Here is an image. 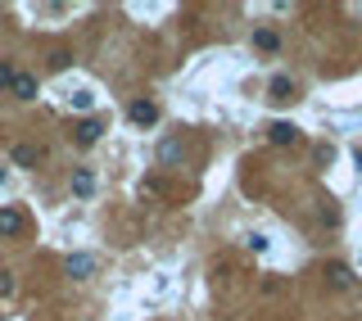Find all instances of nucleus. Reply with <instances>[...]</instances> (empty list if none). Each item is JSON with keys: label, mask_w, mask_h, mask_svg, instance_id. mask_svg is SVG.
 I'll use <instances>...</instances> for the list:
<instances>
[{"label": "nucleus", "mask_w": 362, "mask_h": 321, "mask_svg": "<svg viewBox=\"0 0 362 321\" xmlns=\"http://www.w3.org/2000/svg\"><path fill=\"white\" fill-rule=\"evenodd\" d=\"M45 163V149L41 145H27V140H18L14 145V167H41Z\"/></svg>", "instance_id": "obj_1"}, {"label": "nucleus", "mask_w": 362, "mask_h": 321, "mask_svg": "<svg viewBox=\"0 0 362 321\" xmlns=\"http://www.w3.org/2000/svg\"><path fill=\"white\" fill-rule=\"evenodd\" d=\"M127 118L136 122V127H154V122H159V109L150 105V100H136V105L127 109Z\"/></svg>", "instance_id": "obj_2"}, {"label": "nucleus", "mask_w": 362, "mask_h": 321, "mask_svg": "<svg viewBox=\"0 0 362 321\" xmlns=\"http://www.w3.org/2000/svg\"><path fill=\"white\" fill-rule=\"evenodd\" d=\"M100 136H104V122H100V118H87V122H78V136H73V140L87 149V145H95Z\"/></svg>", "instance_id": "obj_3"}, {"label": "nucleus", "mask_w": 362, "mask_h": 321, "mask_svg": "<svg viewBox=\"0 0 362 321\" xmlns=\"http://www.w3.org/2000/svg\"><path fill=\"white\" fill-rule=\"evenodd\" d=\"M64 271H68L73 281H87L91 271H95V258H87V253H73V258L64 262Z\"/></svg>", "instance_id": "obj_4"}, {"label": "nucleus", "mask_w": 362, "mask_h": 321, "mask_svg": "<svg viewBox=\"0 0 362 321\" xmlns=\"http://www.w3.org/2000/svg\"><path fill=\"white\" fill-rule=\"evenodd\" d=\"M23 226H27V217L18 209H0V235H23Z\"/></svg>", "instance_id": "obj_5"}, {"label": "nucleus", "mask_w": 362, "mask_h": 321, "mask_svg": "<svg viewBox=\"0 0 362 321\" xmlns=\"http://www.w3.org/2000/svg\"><path fill=\"white\" fill-rule=\"evenodd\" d=\"M9 91H14L18 100H32V96H36V77H32V73H14V82H9Z\"/></svg>", "instance_id": "obj_6"}, {"label": "nucleus", "mask_w": 362, "mask_h": 321, "mask_svg": "<svg viewBox=\"0 0 362 321\" xmlns=\"http://www.w3.org/2000/svg\"><path fill=\"white\" fill-rule=\"evenodd\" d=\"M294 136H299V127H294V122H272V127H268V140H272V145H290Z\"/></svg>", "instance_id": "obj_7"}, {"label": "nucleus", "mask_w": 362, "mask_h": 321, "mask_svg": "<svg viewBox=\"0 0 362 321\" xmlns=\"http://www.w3.org/2000/svg\"><path fill=\"white\" fill-rule=\"evenodd\" d=\"M73 195H78V200H91L95 195V172H87V167L73 172Z\"/></svg>", "instance_id": "obj_8"}, {"label": "nucleus", "mask_w": 362, "mask_h": 321, "mask_svg": "<svg viewBox=\"0 0 362 321\" xmlns=\"http://www.w3.org/2000/svg\"><path fill=\"white\" fill-rule=\"evenodd\" d=\"M254 45H259L263 54H276V50H281V36H276L272 27H259V32H254Z\"/></svg>", "instance_id": "obj_9"}, {"label": "nucleus", "mask_w": 362, "mask_h": 321, "mask_svg": "<svg viewBox=\"0 0 362 321\" xmlns=\"http://www.w3.org/2000/svg\"><path fill=\"white\" fill-rule=\"evenodd\" d=\"M272 100H294V82L290 77H272Z\"/></svg>", "instance_id": "obj_10"}, {"label": "nucleus", "mask_w": 362, "mask_h": 321, "mask_svg": "<svg viewBox=\"0 0 362 321\" xmlns=\"http://www.w3.org/2000/svg\"><path fill=\"white\" fill-rule=\"evenodd\" d=\"M95 105V96H91V91H73V109H78V113H87Z\"/></svg>", "instance_id": "obj_11"}, {"label": "nucleus", "mask_w": 362, "mask_h": 321, "mask_svg": "<svg viewBox=\"0 0 362 321\" xmlns=\"http://www.w3.org/2000/svg\"><path fill=\"white\" fill-rule=\"evenodd\" d=\"M159 158H164V163H177V158H181V145H164V149H159Z\"/></svg>", "instance_id": "obj_12"}, {"label": "nucleus", "mask_w": 362, "mask_h": 321, "mask_svg": "<svg viewBox=\"0 0 362 321\" xmlns=\"http://www.w3.org/2000/svg\"><path fill=\"white\" fill-rule=\"evenodd\" d=\"M14 294V276H9V271H0V299H9Z\"/></svg>", "instance_id": "obj_13"}, {"label": "nucleus", "mask_w": 362, "mask_h": 321, "mask_svg": "<svg viewBox=\"0 0 362 321\" xmlns=\"http://www.w3.org/2000/svg\"><path fill=\"white\" fill-rule=\"evenodd\" d=\"M249 249H254V253H268V235L254 231V235H249Z\"/></svg>", "instance_id": "obj_14"}, {"label": "nucleus", "mask_w": 362, "mask_h": 321, "mask_svg": "<svg viewBox=\"0 0 362 321\" xmlns=\"http://www.w3.org/2000/svg\"><path fill=\"white\" fill-rule=\"evenodd\" d=\"M9 82H14V68H9V64L0 59V91H9Z\"/></svg>", "instance_id": "obj_15"}, {"label": "nucleus", "mask_w": 362, "mask_h": 321, "mask_svg": "<svg viewBox=\"0 0 362 321\" xmlns=\"http://www.w3.org/2000/svg\"><path fill=\"white\" fill-rule=\"evenodd\" d=\"M0 186H5V167H0Z\"/></svg>", "instance_id": "obj_16"}]
</instances>
